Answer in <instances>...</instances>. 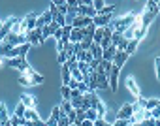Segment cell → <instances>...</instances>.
Returning a JSON list of instances; mask_svg holds the SVG:
<instances>
[{
  "mask_svg": "<svg viewBox=\"0 0 160 126\" xmlns=\"http://www.w3.org/2000/svg\"><path fill=\"white\" fill-rule=\"evenodd\" d=\"M138 19V15L136 13H128V15H124V17H119V19H111V23H109V27L113 28V30H119V32H124L134 21Z\"/></svg>",
  "mask_w": 160,
  "mask_h": 126,
  "instance_id": "obj_1",
  "label": "cell"
},
{
  "mask_svg": "<svg viewBox=\"0 0 160 126\" xmlns=\"http://www.w3.org/2000/svg\"><path fill=\"white\" fill-rule=\"evenodd\" d=\"M4 62L8 66H12V68H17L19 72H25L27 68H28V62H27V58H23V56H13V58H4Z\"/></svg>",
  "mask_w": 160,
  "mask_h": 126,
  "instance_id": "obj_2",
  "label": "cell"
},
{
  "mask_svg": "<svg viewBox=\"0 0 160 126\" xmlns=\"http://www.w3.org/2000/svg\"><path fill=\"white\" fill-rule=\"evenodd\" d=\"M27 41L30 45H42L45 41L43 34H42V28H34V30H28L27 32Z\"/></svg>",
  "mask_w": 160,
  "mask_h": 126,
  "instance_id": "obj_3",
  "label": "cell"
},
{
  "mask_svg": "<svg viewBox=\"0 0 160 126\" xmlns=\"http://www.w3.org/2000/svg\"><path fill=\"white\" fill-rule=\"evenodd\" d=\"M0 56L2 58H13V56H19V49L10 45V43H0Z\"/></svg>",
  "mask_w": 160,
  "mask_h": 126,
  "instance_id": "obj_4",
  "label": "cell"
},
{
  "mask_svg": "<svg viewBox=\"0 0 160 126\" xmlns=\"http://www.w3.org/2000/svg\"><path fill=\"white\" fill-rule=\"evenodd\" d=\"M4 43H10V45H13V47H19V45H23V43H27V36L10 32V34L4 38Z\"/></svg>",
  "mask_w": 160,
  "mask_h": 126,
  "instance_id": "obj_5",
  "label": "cell"
},
{
  "mask_svg": "<svg viewBox=\"0 0 160 126\" xmlns=\"http://www.w3.org/2000/svg\"><path fill=\"white\" fill-rule=\"evenodd\" d=\"M91 107L92 109H96V113H98V117H104L106 115V105H104V102L98 98V94H94V92H91Z\"/></svg>",
  "mask_w": 160,
  "mask_h": 126,
  "instance_id": "obj_6",
  "label": "cell"
},
{
  "mask_svg": "<svg viewBox=\"0 0 160 126\" xmlns=\"http://www.w3.org/2000/svg\"><path fill=\"white\" fill-rule=\"evenodd\" d=\"M89 25H92V17L75 15L73 21H72V27H73V28H85V27H89Z\"/></svg>",
  "mask_w": 160,
  "mask_h": 126,
  "instance_id": "obj_7",
  "label": "cell"
},
{
  "mask_svg": "<svg viewBox=\"0 0 160 126\" xmlns=\"http://www.w3.org/2000/svg\"><path fill=\"white\" fill-rule=\"evenodd\" d=\"M49 12H51V15H53V21H55L58 27H66V15H62L55 4H51V6H49Z\"/></svg>",
  "mask_w": 160,
  "mask_h": 126,
  "instance_id": "obj_8",
  "label": "cell"
},
{
  "mask_svg": "<svg viewBox=\"0 0 160 126\" xmlns=\"http://www.w3.org/2000/svg\"><path fill=\"white\" fill-rule=\"evenodd\" d=\"M119 72H121V68H117V66H113L111 68V72H109V75H108V81H109V89L115 92L117 90V87H119Z\"/></svg>",
  "mask_w": 160,
  "mask_h": 126,
  "instance_id": "obj_9",
  "label": "cell"
},
{
  "mask_svg": "<svg viewBox=\"0 0 160 126\" xmlns=\"http://www.w3.org/2000/svg\"><path fill=\"white\" fill-rule=\"evenodd\" d=\"M128 53L126 51H119L117 49V53H115V56H113V66H117V68H122L124 64H126V60H128Z\"/></svg>",
  "mask_w": 160,
  "mask_h": 126,
  "instance_id": "obj_10",
  "label": "cell"
},
{
  "mask_svg": "<svg viewBox=\"0 0 160 126\" xmlns=\"http://www.w3.org/2000/svg\"><path fill=\"white\" fill-rule=\"evenodd\" d=\"M158 15V12H151V10H145L141 15H139V21H141V27H145V28H149V25L152 23V19Z\"/></svg>",
  "mask_w": 160,
  "mask_h": 126,
  "instance_id": "obj_11",
  "label": "cell"
},
{
  "mask_svg": "<svg viewBox=\"0 0 160 126\" xmlns=\"http://www.w3.org/2000/svg\"><path fill=\"white\" fill-rule=\"evenodd\" d=\"M111 19H113V13H109V15H100V13H96V17H92V23H94L96 27L104 28V27H109Z\"/></svg>",
  "mask_w": 160,
  "mask_h": 126,
  "instance_id": "obj_12",
  "label": "cell"
},
{
  "mask_svg": "<svg viewBox=\"0 0 160 126\" xmlns=\"http://www.w3.org/2000/svg\"><path fill=\"white\" fill-rule=\"evenodd\" d=\"M53 23V15H51V12L47 10V12H43L38 19H36V28H43L45 25H51Z\"/></svg>",
  "mask_w": 160,
  "mask_h": 126,
  "instance_id": "obj_13",
  "label": "cell"
},
{
  "mask_svg": "<svg viewBox=\"0 0 160 126\" xmlns=\"http://www.w3.org/2000/svg\"><path fill=\"white\" fill-rule=\"evenodd\" d=\"M134 104H124L119 111H117V119H130L134 115Z\"/></svg>",
  "mask_w": 160,
  "mask_h": 126,
  "instance_id": "obj_14",
  "label": "cell"
},
{
  "mask_svg": "<svg viewBox=\"0 0 160 126\" xmlns=\"http://www.w3.org/2000/svg\"><path fill=\"white\" fill-rule=\"evenodd\" d=\"M21 104L27 107V109H36L38 107V102L32 94H21Z\"/></svg>",
  "mask_w": 160,
  "mask_h": 126,
  "instance_id": "obj_15",
  "label": "cell"
},
{
  "mask_svg": "<svg viewBox=\"0 0 160 126\" xmlns=\"http://www.w3.org/2000/svg\"><path fill=\"white\" fill-rule=\"evenodd\" d=\"M85 34H87L85 28H73L72 34H70V41H72V43H79V41L85 38Z\"/></svg>",
  "mask_w": 160,
  "mask_h": 126,
  "instance_id": "obj_16",
  "label": "cell"
},
{
  "mask_svg": "<svg viewBox=\"0 0 160 126\" xmlns=\"http://www.w3.org/2000/svg\"><path fill=\"white\" fill-rule=\"evenodd\" d=\"M77 15H85V17H96V10L92 6H77Z\"/></svg>",
  "mask_w": 160,
  "mask_h": 126,
  "instance_id": "obj_17",
  "label": "cell"
},
{
  "mask_svg": "<svg viewBox=\"0 0 160 126\" xmlns=\"http://www.w3.org/2000/svg\"><path fill=\"white\" fill-rule=\"evenodd\" d=\"M126 89H128L136 98H138V96H141V94H139V87H138V83H136V79H134V77H128V79H126Z\"/></svg>",
  "mask_w": 160,
  "mask_h": 126,
  "instance_id": "obj_18",
  "label": "cell"
},
{
  "mask_svg": "<svg viewBox=\"0 0 160 126\" xmlns=\"http://www.w3.org/2000/svg\"><path fill=\"white\" fill-rule=\"evenodd\" d=\"M62 68H60V75H62V85H68L70 81H72V72H70V68H68V64H60Z\"/></svg>",
  "mask_w": 160,
  "mask_h": 126,
  "instance_id": "obj_19",
  "label": "cell"
},
{
  "mask_svg": "<svg viewBox=\"0 0 160 126\" xmlns=\"http://www.w3.org/2000/svg\"><path fill=\"white\" fill-rule=\"evenodd\" d=\"M115 53H117V47H115V45H109L108 49H104V53H102V60H109V62H113Z\"/></svg>",
  "mask_w": 160,
  "mask_h": 126,
  "instance_id": "obj_20",
  "label": "cell"
},
{
  "mask_svg": "<svg viewBox=\"0 0 160 126\" xmlns=\"http://www.w3.org/2000/svg\"><path fill=\"white\" fill-rule=\"evenodd\" d=\"M89 51L92 53V58H94V60H102V53H104V49H102L98 43H92Z\"/></svg>",
  "mask_w": 160,
  "mask_h": 126,
  "instance_id": "obj_21",
  "label": "cell"
},
{
  "mask_svg": "<svg viewBox=\"0 0 160 126\" xmlns=\"http://www.w3.org/2000/svg\"><path fill=\"white\" fill-rule=\"evenodd\" d=\"M124 40V36H122V32H119V30H113V34H111V45H119L121 41Z\"/></svg>",
  "mask_w": 160,
  "mask_h": 126,
  "instance_id": "obj_22",
  "label": "cell"
},
{
  "mask_svg": "<svg viewBox=\"0 0 160 126\" xmlns=\"http://www.w3.org/2000/svg\"><path fill=\"white\" fill-rule=\"evenodd\" d=\"M138 43H139V40H136V38L128 40V45H126V49H124V51H126L128 55H132V53H134V51L138 49Z\"/></svg>",
  "mask_w": 160,
  "mask_h": 126,
  "instance_id": "obj_23",
  "label": "cell"
},
{
  "mask_svg": "<svg viewBox=\"0 0 160 126\" xmlns=\"http://www.w3.org/2000/svg\"><path fill=\"white\" fill-rule=\"evenodd\" d=\"M102 40H104V28L96 27V32H94V36H92V41L100 45V43H102Z\"/></svg>",
  "mask_w": 160,
  "mask_h": 126,
  "instance_id": "obj_24",
  "label": "cell"
},
{
  "mask_svg": "<svg viewBox=\"0 0 160 126\" xmlns=\"http://www.w3.org/2000/svg\"><path fill=\"white\" fill-rule=\"evenodd\" d=\"M72 109H73L72 102H70V100H62V104H60V111H62V115H68Z\"/></svg>",
  "mask_w": 160,
  "mask_h": 126,
  "instance_id": "obj_25",
  "label": "cell"
},
{
  "mask_svg": "<svg viewBox=\"0 0 160 126\" xmlns=\"http://www.w3.org/2000/svg\"><path fill=\"white\" fill-rule=\"evenodd\" d=\"M25 122H27L25 117H17L15 113L10 117V124H12V126H21V124H25Z\"/></svg>",
  "mask_w": 160,
  "mask_h": 126,
  "instance_id": "obj_26",
  "label": "cell"
},
{
  "mask_svg": "<svg viewBox=\"0 0 160 126\" xmlns=\"http://www.w3.org/2000/svg\"><path fill=\"white\" fill-rule=\"evenodd\" d=\"M17 81H19V85H23V87H32V85H34V81H32L30 77H27L25 74H21Z\"/></svg>",
  "mask_w": 160,
  "mask_h": 126,
  "instance_id": "obj_27",
  "label": "cell"
},
{
  "mask_svg": "<svg viewBox=\"0 0 160 126\" xmlns=\"http://www.w3.org/2000/svg\"><path fill=\"white\" fill-rule=\"evenodd\" d=\"M25 120H40L36 109H27V111H25Z\"/></svg>",
  "mask_w": 160,
  "mask_h": 126,
  "instance_id": "obj_28",
  "label": "cell"
},
{
  "mask_svg": "<svg viewBox=\"0 0 160 126\" xmlns=\"http://www.w3.org/2000/svg\"><path fill=\"white\" fill-rule=\"evenodd\" d=\"M60 94H62V98H64V100H72V89H70L68 85H62Z\"/></svg>",
  "mask_w": 160,
  "mask_h": 126,
  "instance_id": "obj_29",
  "label": "cell"
},
{
  "mask_svg": "<svg viewBox=\"0 0 160 126\" xmlns=\"http://www.w3.org/2000/svg\"><path fill=\"white\" fill-rule=\"evenodd\" d=\"M77 90H79V92H81V94H87V92H92V90L89 89V85H87L85 81H79V83H77Z\"/></svg>",
  "mask_w": 160,
  "mask_h": 126,
  "instance_id": "obj_30",
  "label": "cell"
},
{
  "mask_svg": "<svg viewBox=\"0 0 160 126\" xmlns=\"http://www.w3.org/2000/svg\"><path fill=\"white\" fill-rule=\"evenodd\" d=\"M30 47H32V45H30V43H28V41H27V43H23V45H19V47H17V49H19V56H23V58H25V56H27V53H28V49H30Z\"/></svg>",
  "mask_w": 160,
  "mask_h": 126,
  "instance_id": "obj_31",
  "label": "cell"
},
{
  "mask_svg": "<svg viewBox=\"0 0 160 126\" xmlns=\"http://www.w3.org/2000/svg\"><path fill=\"white\" fill-rule=\"evenodd\" d=\"M156 105H160V98H151V100H147L145 109H154Z\"/></svg>",
  "mask_w": 160,
  "mask_h": 126,
  "instance_id": "obj_32",
  "label": "cell"
},
{
  "mask_svg": "<svg viewBox=\"0 0 160 126\" xmlns=\"http://www.w3.org/2000/svg\"><path fill=\"white\" fill-rule=\"evenodd\" d=\"M100 66H102L104 72L109 75V72H111V68H113V62H109V60H100Z\"/></svg>",
  "mask_w": 160,
  "mask_h": 126,
  "instance_id": "obj_33",
  "label": "cell"
},
{
  "mask_svg": "<svg viewBox=\"0 0 160 126\" xmlns=\"http://www.w3.org/2000/svg\"><path fill=\"white\" fill-rule=\"evenodd\" d=\"M85 117H87L89 120H92V122H94V120L98 119V113H96V109H92V107H91V109H87V111H85Z\"/></svg>",
  "mask_w": 160,
  "mask_h": 126,
  "instance_id": "obj_34",
  "label": "cell"
},
{
  "mask_svg": "<svg viewBox=\"0 0 160 126\" xmlns=\"http://www.w3.org/2000/svg\"><path fill=\"white\" fill-rule=\"evenodd\" d=\"M70 124H72V120L68 119V115H60V119H58L57 126H70Z\"/></svg>",
  "mask_w": 160,
  "mask_h": 126,
  "instance_id": "obj_35",
  "label": "cell"
},
{
  "mask_svg": "<svg viewBox=\"0 0 160 126\" xmlns=\"http://www.w3.org/2000/svg\"><path fill=\"white\" fill-rule=\"evenodd\" d=\"M72 79H77V81H83V74L79 72V68H72Z\"/></svg>",
  "mask_w": 160,
  "mask_h": 126,
  "instance_id": "obj_36",
  "label": "cell"
},
{
  "mask_svg": "<svg viewBox=\"0 0 160 126\" xmlns=\"http://www.w3.org/2000/svg\"><path fill=\"white\" fill-rule=\"evenodd\" d=\"M115 8H117V6H104L98 13H100V15H109V13H113V12H115Z\"/></svg>",
  "mask_w": 160,
  "mask_h": 126,
  "instance_id": "obj_37",
  "label": "cell"
},
{
  "mask_svg": "<svg viewBox=\"0 0 160 126\" xmlns=\"http://www.w3.org/2000/svg\"><path fill=\"white\" fill-rule=\"evenodd\" d=\"M57 60H58V64H66V60H68V53H66V51H58Z\"/></svg>",
  "mask_w": 160,
  "mask_h": 126,
  "instance_id": "obj_38",
  "label": "cell"
},
{
  "mask_svg": "<svg viewBox=\"0 0 160 126\" xmlns=\"http://www.w3.org/2000/svg\"><path fill=\"white\" fill-rule=\"evenodd\" d=\"M10 117H8V109H6V105L4 104H0V120H8Z\"/></svg>",
  "mask_w": 160,
  "mask_h": 126,
  "instance_id": "obj_39",
  "label": "cell"
},
{
  "mask_svg": "<svg viewBox=\"0 0 160 126\" xmlns=\"http://www.w3.org/2000/svg\"><path fill=\"white\" fill-rule=\"evenodd\" d=\"M25 111H27V107L19 102V104H17V107H15V115H17V117H25Z\"/></svg>",
  "mask_w": 160,
  "mask_h": 126,
  "instance_id": "obj_40",
  "label": "cell"
},
{
  "mask_svg": "<svg viewBox=\"0 0 160 126\" xmlns=\"http://www.w3.org/2000/svg\"><path fill=\"white\" fill-rule=\"evenodd\" d=\"M104 6H106V2H104V0H92V8L96 10V13H98V12L104 8Z\"/></svg>",
  "mask_w": 160,
  "mask_h": 126,
  "instance_id": "obj_41",
  "label": "cell"
},
{
  "mask_svg": "<svg viewBox=\"0 0 160 126\" xmlns=\"http://www.w3.org/2000/svg\"><path fill=\"white\" fill-rule=\"evenodd\" d=\"M132 122H130V119H117L115 122H113V126H130Z\"/></svg>",
  "mask_w": 160,
  "mask_h": 126,
  "instance_id": "obj_42",
  "label": "cell"
},
{
  "mask_svg": "<svg viewBox=\"0 0 160 126\" xmlns=\"http://www.w3.org/2000/svg\"><path fill=\"white\" fill-rule=\"evenodd\" d=\"M81 60H83V62H87V64H91V62L94 60V58H92V53H91V51H85V53H83V58H81Z\"/></svg>",
  "mask_w": 160,
  "mask_h": 126,
  "instance_id": "obj_43",
  "label": "cell"
},
{
  "mask_svg": "<svg viewBox=\"0 0 160 126\" xmlns=\"http://www.w3.org/2000/svg\"><path fill=\"white\" fill-rule=\"evenodd\" d=\"M154 70H156V79L160 81V56L154 58Z\"/></svg>",
  "mask_w": 160,
  "mask_h": 126,
  "instance_id": "obj_44",
  "label": "cell"
},
{
  "mask_svg": "<svg viewBox=\"0 0 160 126\" xmlns=\"http://www.w3.org/2000/svg\"><path fill=\"white\" fill-rule=\"evenodd\" d=\"M94 126H113V124L106 122V120H104V117H98V119L94 120Z\"/></svg>",
  "mask_w": 160,
  "mask_h": 126,
  "instance_id": "obj_45",
  "label": "cell"
},
{
  "mask_svg": "<svg viewBox=\"0 0 160 126\" xmlns=\"http://www.w3.org/2000/svg\"><path fill=\"white\" fill-rule=\"evenodd\" d=\"M141 126H154V119L151 117V119H143L141 120Z\"/></svg>",
  "mask_w": 160,
  "mask_h": 126,
  "instance_id": "obj_46",
  "label": "cell"
},
{
  "mask_svg": "<svg viewBox=\"0 0 160 126\" xmlns=\"http://www.w3.org/2000/svg\"><path fill=\"white\" fill-rule=\"evenodd\" d=\"M151 115H152V119H160V105H156L154 109H151Z\"/></svg>",
  "mask_w": 160,
  "mask_h": 126,
  "instance_id": "obj_47",
  "label": "cell"
},
{
  "mask_svg": "<svg viewBox=\"0 0 160 126\" xmlns=\"http://www.w3.org/2000/svg\"><path fill=\"white\" fill-rule=\"evenodd\" d=\"M126 45H128V40L124 38V40H122V41L117 45V49H119V51H124V49H126Z\"/></svg>",
  "mask_w": 160,
  "mask_h": 126,
  "instance_id": "obj_48",
  "label": "cell"
},
{
  "mask_svg": "<svg viewBox=\"0 0 160 126\" xmlns=\"http://www.w3.org/2000/svg\"><path fill=\"white\" fill-rule=\"evenodd\" d=\"M98 66H100V60H92L91 64H89V68H91V70H94V72L98 70Z\"/></svg>",
  "mask_w": 160,
  "mask_h": 126,
  "instance_id": "obj_49",
  "label": "cell"
},
{
  "mask_svg": "<svg viewBox=\"0 0 160 126\" xmlns=\"http://www.w3.org/2000/svg\"><path fill=\"white\" fill-rule=\"evenodd\" d=\"M77 126H94V122H92V120H89V119H85V120H81V122H79Z\"/></svg>",
  "mask_w": 160,
  "mask_h": 126,
  "instance_id": "obj_50",
  "label": "cell"
},
{
  "mask_svg": "<svg viewBox=\"0 0 160 126\" xmlns=\"http://www.w3.org/2000/svg\"><path fill=\"white\" fill-rule=\"evenodd\" d=\"M51 4H55L57 8H60V6H64V4H66V0H51Z\"/></svg>",
  "mask_w": 160,
  "mask_h": 126,
  "instance_id": "obj_51",
  "label": "cell"
},
{
  "mask_svg": "<svg viewBox=\"0 0 160 126\" xmlns=\"http://www.w3.org/2000/svg\"><path fill=\"white\" fill-rule=\"evenodd\" d=\"M66 4H68L70 8H77V6H79V2H77V0H66Z\"/></svg>",
  "mask_w": 160,
  "mask_h": 126,
  "instance_id": "obj_52",
  "label": "cell"
},
{
  "mask_svg": "<svg viewBox=\"0 0 160 126\" xmlns=\"http://www.w3.org/2000/svg\"><path fill=\"white\" fill-rule=\"evenodd\" d=\"M77 83H79V81H77V79H72V81H70V83H68V87H70V89H72V90H73V89H77Z\"/></svg>",
  "mask_w": 160,
  "mask_h": 126,
  "instance_id": "obj_53",
  "label": "cell"
},
{
  "mask_svg": "<svg viewBox=\"0 0 160 126\" xmlns=\"http://www.w3.org/2000/svg\"><path fill=\"white\" fill-rule=\"evenodd\" d=\"M68 119H70V120H72V124H73V122H75V109H72V111H70V113H68Z\"/></svg>",
  "mask_w": 160,
  "mask_h": 126,
  "instance_id": "obj_54",
  "label": "cell"
},
{
  "mask_svg": "<svg viewBox=\"0 0 160 126\" xmlns=\"http://www.w3.org/2000/svg\"><path fill=\"white\" fill-rule=\"evenodd\" d=\"M53 36H55V38H57V41H58V40L62 38V27H60V28H58V30H57V32H55Z\"/></svg>",
  "mask_w": 160,
  "mask_h": 126,
  "instance_id": "obj_55",
  "label": "cell"
},
{
  "mask_svg": "<svg viewBox=\"0 0 160 126\" xmlns=\"http://www.w3.org/2000/svg\"><path fill=\"white\" fill-rule=\"evenodd\" d=\"M83 6H92V0H81Z\"/></svg>",
  "mask_w": 160,
  "mask_h": 126,
  "instance_id": "obj_56",
  "label": "cell"
},
{
  "mask_svg": "<svg viewBox=\"0 0 160 126\" xmlns=\"http://www.w3.org/2000/svg\"><path fill=\"white\" fill-rule=\"evenodd\" d=\"M154 126H160V119H154Z\"/></svg>",
  "mask_w": 160,
  "mask_h": 126,
  "instance_id": "obj_57",
  "label": "cell"
},
{
  "mask_svg": "<svg viewBox=\"0 0 160 126\" xmlns=\"http://www.w3.org/2000/svg\"><path fill=\"white\" fill-rule=\"evenodd\" d=\"M156 6H158V12H160V0H156Z\"/></svg>",
  "mask_w": 160,
  "mask_h": 126,
  "instance_id": "obj_58",
  "label": "cell"
},
{
  "mask_svg": "<svg viewBox=\"0 0 160 126\" xmlns=\"http://www.w3.org/2000/svg\"><path fill=\"white\" fill-rule=\"evenodd\" d=\"M77 2H79V6H81V0H77Z\"/></svg>",
  "mask_w": 160,
  "mask_h": 126,
  "instance_id": "obj_59",
  "label": "cell"
},
{
  "mask_svg": "<svg viewBox=\"0 0 160 126\" xmlns=\"http://www.w3.org/2000/svg\"><path fill=\"white\" fill-rule=\"evenodd\" d=\"M45 126H49V124H47V122H45Z\"/></svg>",
  "mask_w": 160,
  "mask_h": 126,
  "instance_id": "obj_60",
  "label": "cell"
},
{
  "mask_svg": "<svg viewBox=\"0 0 160 126\" xmlns=\"http://www.w3.org/2000/svg\"><path fill=\"white\" fill-rule=\"evenodd\" d=\"M152 2H156V0H152Z\"/></svg>",
  "mask_w": 160,
  "mask_h": 126,
  "instance_id": "obj_61",
  "label": "cell"
},
{
  "mask_svg": "<svg viewBox=\"0 0 160 126\" xmlns=\"http://www.w3.org/2000/svg\"><path fill=\"white\" fill-rule=\"evenodd\" d=\"M0 122H2V120H0Z\"/></svg>",
  "mask_w": 160,
  "mask_h": 126,
  "instance_id": "obj_62",
  "label": "cell"
}]
</instances>
